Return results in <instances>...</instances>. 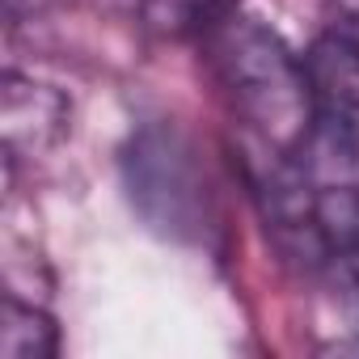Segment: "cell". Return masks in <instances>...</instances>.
<instances>
[{
  "label": "cell",
  "instance_id": "6da1fadb",
  "mask_svg": "<svg viewBox=\"0 0 359 359\" xmlns=\"http://www.w3.org/2000/svg\"><path fill=\"white\" fill-rule=\"evenodd\" d=\"M212 81L220 85L229 110L254 135L262 152L300 156L317 127V102L309 85L304 55H296L279 30L258 18L224 13L199 34Z\"/></svg>",
  "mask_w": 359,
  "mask_h": 359
},
{
  "label": "cell",
  "instance_id": "7a4b0ae2",
  "mask_svg": "<svg viewBox=\"0 0 359 359\" xmlns=\"http://www.w3.org/2000/svg\"><path fill=\"white\" fill-rule=\"evenodd\" d=\"M131 165L140 169V173H131V199L161 233L199 229L203 191H199L195 161L182 140L165 127H152L135 140Z\"/></svg>",
  "mask_w": 359,
  "mask_h": 359
},
{
  "label": "cell",
  "instance_id": "3957f363",
  "mask_svg": "<svg viewBox=\"0 0 359 359\" xmlns=\"http://www.w3.org/2000/svg\"><path fill=\"white\" fill-rule=\"evenodd\" d=\"M317 123L342 144L351 156H359V13L334 18L304 55Z\"/></svg>",
  "mask_w": 359,
  "mask_h": 359
},
{
  "label": "cell",
  "instance_id": "277c9868",
  "mask_svg": "<svg viewBox=\"0 0 359 359\" xmlns=\"http://www.w3.org/2000/svg\"><path fill=\"white\" fill-rule=\"evenodd\" d=\"M68 97L34 76L9 72L0 85V127L9 152H43L68 127Z\"/></svg>",
  "mask_w": 359,
  "mask_h": 359
},
{
  "label": "cell",
  "instance_id": "5b68a950",
  "mask_svg": "<svg viewBox=\"0 0 359 359\" xmlns=\"http://www.w3.org/2000/svg\"><path fill=\"white\" fill-rule=\"evenodd\" d=\"M317 229L325 241V258H334L359 292V191L342 187L317 195Z\"/></svg>",
  "mask_w": 359,
  "mask_h": 359
},
{
  "label": "cell",
  "instance_id": "8992f818",
  "mask_svg": "<svg viewBox=\"0 0 359 359\" xmlns=\"http://www.w3.org/2000/svg\"><path fill=\"white\" fill-rule=\"evenodd\" d=\"M0 355L5 359H51V355H60V325H55V317L34 309V304H22L18 296H5Z\"/></svg>",
  "mask_w": 359,
  "mask_h": 359
},
{
  "label": "cell",
  "instance_id": "52a82bcc",
  "mask_svg": "<svg viewBox=\"0 0 359 359\" xmlns=\"http://www.w3.org/2000/svg\"><path fill=\"white\" fill-rule=\"evenodd\" d=\"M148 18L177 34H203L212 22L237 9V0H144Z\"/></svg>",
  "mask_w": 359,
  "mask_h": 359
}]
</instances>
